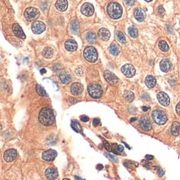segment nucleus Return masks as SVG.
Instances as JSON below:
<instances>
[{
	"mask_svg": "<svg viewBox=\"0 0 180 180\" xmlns=\"http://www.w3.org/2000/svg\"><path fill=\"white\" fill-rule=\"evenodd\" d=\"M152 118L153 121L158 125H164L167 122V115L161 110H155L152 113Z\"/></svg>",
	"mask_w": 180,
	"mask_h": 180,
	"instance_id": "7ed1b4c3",
	"label": "nucleus"
},
{
	"mask_svg": "<svg viewBox=\"0 0 180 180\" xmlns=\"http://www.w3.org/2000/svg\"><path fill=\"white\" fill-rule=\"evenodd\" d=\"M145 84L149 88H153L156 85V80L153 76H148L145 78Z\"/></svg>",
	"mask_w": 180,
	"mask_h": 180,
	"instance_id": "5701e85b",
	"label": "nucleus"
},
{
	"mask_svg": "<svg viewBox=\"0 0 180 180\" xmlns=\"http://www.w3.org/2000/svg\"><path fill=\"white\" fill-rule=\"evenodd\" d=\"M83 91V87L80 83H73L71 87V92L74 95H78Z\"/></svg>",
	"mask_w": 180,
	"mask_h": 180,
	"instance_id": "2eb2a0df",
	"label": "nucleus"
},
{
	"mask_svg": "<svg viewBox=\"0 0 180 180\" xmlns=\"http://www.w3.org/2000/svg\"><path fill=\"white\" fill-rule=\"evenodd\" d=\"M115 148L117 149V151L118 152H123V150H124V147L122 146V145H118V146H116Z\"/></svg>",
	"mask_w": 180,
	"mask_h": 180,
	"instance_id": "a19ab883",
	"label": "nucleus"
},
{
	"mask_svg": "<svg viewBox=\"0 0 180 180\" xmlns=\"http://www.w3.org/2000/svg\"><path fill=\"white\" fill-rule=\"evenodd\" d=\"M145 1H146V2H151L152 0H145Z\"/></svg>",
	"mask_w": 180,
	"mask_h": 180,
	"instance_id": "603ef678",
	"label": "nucleus"
},
{
	"mask_svg": "<svg viewBox=\"0 0 180 180\" xmlns=\"http://www.w3.org/2000/svg\"><path fill=\"white\" fill-rule=\"evenodd\" d=\"M71 126H72V128L76 132H77V133H80V132L82 131V129H81L80 125L77 122V121H76V120H72V121Z\"/></svg>",
	"mask_w": 180,
	"mask_h": 180,
	"instance_id": "c85d7f7f",
	"label": "nucleus"
},
{
	"mask_svg": "<svg viewBox=\"0 0 180 180\" xmlns=\"http://www.w3.org/2000/svg\"><path fill=\"white\" fill-rule=\"evenodd\" d=\"M97 168L99 169V170H100V169H102V165L101 164H99V165H97Z\"/></svg>",
	"mask_w": 180,
	"mask_h": 180,
	"instance_id": "09e8293b",
	"label": "nucleus"
},
{
	"mask_svg": "<svg viewBox=\"0 0 180 180\" xmlns=\"http://www.w3.org/2000/svg\"><path fill=\"white\" fill-rule=\"evenodd\" d=\"M122 7L118 3L110 2L107 6V13L113 19H118L122 15Z\"/></svg>",
	"mask_w": 180,
	"mask_h": 180,
	"instance_id": "f03ea898",
	"label": "nucleus"
},
{
	"mask_svg": "<svg viewBox=\"0 0 180 180\" xmlns=\"http://www.w3.org/2000/svg\"><path fill=\"white\" fill-rule=\"evenodd\" d=\"M117 38H118V40L120 41L121 43H125V42H126V39H125V35L122 33L121 32H117Z\"/></svg>",
	"mask_w": 180,
	"mask_h": 180,
	"instance_id": "f704fd0d",
	"label": "nucleus"
},
{
	"mask_svg": "<svg viewBox=\"0 0 180 180\" xmlns=\"http://www.w3.org/2000/svg\"><path fill=\"white\" fill-rule=\"evenodd\" d=\"M57 151H55L53 149H49V150H47L42 153V160L47 161V162H50V161L54 160V159L57 157Z\"/></svg>",
	"mask_w": 180,
	"mask_h": 180,
	"instance_id": "9b49d317",
	"label": "nucleus"
},
{
	"mask_svg": "<svg viewBox=\"0 0 180 180\" xmlns=\"http://www.w3.org/2000/svg\"><path fill=\"white\" fill-rule=\"evenodd\" d=\"M76 72L78 74L79 76H81V75H82V70H81L80 68H77V69L76 70Z\"/></svg>",
	"mask_w": 180,
	"mask_h": 180,
	"instance_id": "c03bdc74",
	"label": "nucleus"
},
{
	"mask_svg": "<svg viewBox=\"0 0 180 180\" xmlns=\"http://www.w3.org/2000/svg\"><path fill=\"white\" fill-rule=\"evenodd\" d=\"M121 72H122V73L124 74L126 77L130 78V77H132V76H134V74H135V69H134V67L132 65H130V64H125V65H124L123 67H121Z\"/></svg>",
	"mask_w": 180,
	"mask_h": 180,
	"instance_id": "6e6552de",
	"label": "nucleus"
},
{
	"mask_svg": "<svg viewBox=\"0 0 180 180\" xmlns=\"http://www.w3.org/2000/svg\"><path fill=\"white\" fill-rule=\"evenodd\" d=\"M45 175L48 179H56L58 177V173H57V170L56 168H48L45 172Z\"/></svg>",
	"mask_w": 180,
	"mask_h": 180,
	"instance_id": "4468645a",
	"label": "nucleus"
},
{
	"mask_svg": "<svg viewBox=\"0 0 180 180\" xmlns=\"http://www.w3.org/2000/svg\"><path fill=\"white\" fill-rule=\"evenodd\" d=\"M59 78H60L61 82L62 84H67V83H69L70 80H71V76H70V75L67 73V72H64L60 73V75H59Z\"/></svg>",
	"mask_w": 180,
	"mask_h": 180,
	"instance_id": "b1692460",
	"label": "nucleus"
},
{
	"mask_svg": "<svg viewBox=\"0 0 180 180\" xmlns=\"http://www.w3.org/2000/svg\"><path fill=\"white\" fill-rule=\"evenodd\" d=\"M36 91H37V92L38 94L41 95V96H46L47 95V92H46V91L42 88V87L39 86V85H37L36 86Z\"/></svg>",
	"mask_w": 180,
	"mask_h": 180,
	"instance_id": "72a5a7b5",
	"label": "nucleus"
},
{
	"mask_svg": "<svg viewBox=\"0 0 180 180\" xmlns=\"http://www.w3.org/2000/svg\"><path fill=\"white\" fill-rule=\"evenodd\" d=\"M17 150L11 149H7V151H5V153L3 154V159L6 162H12L14 161L16 157H17Z\"/></svg>",
	"mask_w": 180,
	"mask_h": 180,
	"instance_id": "f8f14e48",
	"label": "nucleus"
},
{
	"mask_svg": "<svg viewBox=\"0 0 180 180\" xmlns=\"http://www.w3.org/2000/svg\"><path fill=\"white\" fill-rule=\"evenodd\" d=\"M39 16H40V13L36 7H27L24 12V17L26 18L27 21L36 20L39 18Z\"/></svg>",
	"mask_w": 180,
	"mask_h": 180,
	"instance_id": "39448f33",
	"label": "nucleus"
},
{
	"mask_svg": "<svg viewBox=\"0 0 180 180\" xmlns=\"http://www.w3.org/2000/svg\"><path fill=\"white\" fill-rule=\"evenodd\" d=\"M159 47L162 52H168V49H169V47H168V43L165 41H160L159 42Z\"/></svg>",
	"mask_w": 180,
	"mask_h": 180,
	"instance_id": "c756f323",
	"label": "nucleus"
},
{
	"mask_svg": "<svg viewBox=\"0 0 180 180\" xmlns=\"http://www.w3.org/2000/svg\"><path fill=\"white\" fill-rule=\"evenodd\" d=\"M164 171H163L161 168H159V175H160V177H162V176L164 175Z\"/></svg>",
	"mask_w": 180,
	"mask_h": 180,
	"instance_id": "a18cd8bd",
	"label": "nucleus"
},
{
	"mask_svg": "<svg viewBox=\"0 0 180 180\" xmlns=\"http://www.w3.org/2000/svg\"><path fill=\"white\" fill-rule=\"evenodd\" d=\"M104 76H105L106 80L110 85H115L118 82L117 76L114 73H112L111 72H110V71H106L104 72Z\"/></svg>",
	"mask_w": 180,
	"mask_h": 180,
	"instance_id": "9d476101",
	"label": "nucleus"
},
{
	"mask_svg": "<svg viewBox=\"0 0 180 180\" xmlns=\"http://www.w3.org/2000/svg\"><path fill=\"white\" fill-rule=\"evenodd\" d=\"M110 52L113 56H117L119 52H120V47L117 44L115 43H112L111 46L110 47Z\"/></svg>",
	"mask_w": 180,
	"mask_h": 180,
	"instance_id": "bb28decb",
	"label": "nucleus"
},
{
	"mask_svg": "<svg viewBox=\"0 0 180 180\" xmlns=\"http://www.w3.org/2000/svg\"><path fill=\"white\" fill-rule=\"evenodd\" d=\"M134 16L135 19L139 22H143L145 18V13L141 8H136L134 12Z\"/></svg>",
	"mask_w": 180,
	"mask_h": 180,
	"instance_id": "a211bd4d",
	"label": "nucleus"
},
{
	"mask_svg": "<svg viewBox=\"0 0 180 180\" xmlns=\"http://www.w3.org/2000/svg\"><path fill=\"white\" fill-rule=\"evenodd\" d=\"M128 32H129V34L131 38H136L138 37V29L136 27H129L128 29Z\"/></svg>",
	"mask_w": 180,
	"mask_h": 180,
	"instance_id": "7c9ffc66",
	"label": "nucleus"
},
{
	"mask_svg": "<svg viewBox=\"0 0 180 180\" xmlns=\"http://www.w3.org/2000/svg\"><path fill=\"white\" fill-rule=\"evenodd\" d=\"M124 97H125V99L127 101L131 102V101L134 100V95L133 92H131V91H126L125 92V94H124Z\"/></svg>",
	"mask_w": 180,
	"mask_h": 180,
	"instance_id": "473e14b6",
	"label": "nucleus"
},
{
	"mask_svg": "<svg viewBox=\"0 0 180 180\" xmlns=\"http://www.w3.org/2000/svg\"><path fill=\"white\" fill-rule=\"evenodd\" d=\"M180 130V125L178 122H173L172 128H171V133L173 134V135H178L179 134Z\"/></svg>",
	"mask_w": 180,
	"mask_h": 180,
	"instance_id": "cd10ccee",
	"label": "nucleus"
},
{
	"mask_svg": "<svg viewBox=\"0 0 180 180\" xmlns=\"http://www.w3.org/2000/svg\"><path fill=\"white\" fill-rule=\"evenodd\" d=\"M98 36L102 41H108L110 39V33L106 28H100L98 32Z\"/></svg>",
	"mask_w": 180,
	"mask_h": 180,
	"instance_id": "4be33fe9",
	"label": "nucleus"
},
{
	"mask_svg": "<svg viewBox=\"0 0 180 180\" xmlns=\"http://www.w3.org/2000/svg\"><path fill=\"white\" fill-rule=\"evenodd\" d=\"M41 73L42 74L46 73V70H45V69H42V70H41Z\"/></svg>",
	"mask_w": 180,
	"mask_h": 180,
	"instance_id": "8fccbe9b",
	"label": "nucleus"
},
{
	"mask_svg": "<svg viewBox=\"0 0 180 180\" xmlns=\"http://www.w3.org/2000/svg\"><path fill=\"white\" fill-rule=\"evenodd\" d=\"M53 49L52 47H45L42 51V55L44 57L46 58H52V56H53Z\"/></svg>",
	"mask_w": 180,
	"mask_h": 180,
	"instance_id": "393cba45",
	"label": "nucleus"
},
{
	"mask_svg": "<svg viewBox=\"0 0 180 180\" xmlns=\"http://www.w3.org/2000/svg\"><path fill=\"white\" fill-rule=\"evenodd\" d=\"M135 120H136L135 118H131V119H130V121H131V122H134V121H135Z\"/></svg>",
	"mask_w": 180,
	"mask_h": 180,
	"instance_id": "3c124183",
	"label": "nucleus"
},
{
	"mask_svg": "<svg viewBox=\"0 0 180 180\" xmlns=\"http://www.w3.org/2000/svg\"><path fill=\"white\" fill-rule=\"evenodd\" d=\"M71 29L74 33H77L79 32V23L76 20H73L71 23Z\"/></svg>",
	"mask_w": 180,
	"mask_h": 180,
	"instance_id": "2f4dec72",
	"label": "nucleus"
},
{
	"mask_svg": "<svg viewBox=\"0 0 180 180\" xmlns=\"http://www.w3.org/2000/svg\"><path fill=\"white\" fill-rule=\"evenodd\" d=\"M145 158H146L147 160H153V156H151V155H146V156H145Z\"/></svg>",
	"mask_w": 180,
	"mask_h": 180,
	"instance_id": "49530a36",
	"label": "nucleus"
},
{
	"mask_svg": "<svg viewBox=\"0 0 180 180\" xmlns=\"http://www.w3.org/2000/svg\"><path fill=\"white\" fill-rule=\"evenodd\" d=\"M102 88L97 84H91L88 87V93L89 95L95 99L100 98L102 95Z\"/></svg>",
	"mask_w": 180,
	"mask_h": 180,
	"instance_id": "423d86ee",
	"label": "nucleus"
},
{
	"mask_svg": "<svg viewBox=\"0 0 180 180\" xmlns=\"http://www.w3.org/2000/svg\"><path fill=\"white\" fill-rule=\"evenodd\" d=\"M157 98H158L159 102H160L162 106H167L170 103V99H169L168 95L165 92H160V93L157 95Z\"/></svg>",
	"mask_w": 180,
	"mask_h": 180,
	"instance_id": "ddd939ff",
	"label": "nucleus"
},
{
	"mask_svg": "<svg viewBox=\"0 0 180 180\" xmlns=\"http://www.w3.org/2000/svg\"><path fill=\"white\" fill-rule=\"evenodd\" d=\"M38 119H39L41 124H42L43 125H46V126L52 125L55 121V117H54L52 110H51L48 107L42 108L39 113Z\"/></svg>",
	"mask_w": 180,
	"mask_h": 180,
	"instance_id": "f257e3e1",
	"label": "nucleus"
},
{
	"mask_svg": "<svg viewBox=\"0 0 180 180\" xmlns=\"http://www.w3.org/2000/svg\"><path fill=\"white\" fill-rule=\"evenodd\" d=\"M160 66L162 72H168L170 70V68L172 67V64H171L170 61L168 60V59H164V60H162L160 61Z\"/></svg>",
	"mask_w": 180,
	"mask_h": 180,
	"instance_id": "f3484780",
	"label": "nucleus"
},
{
	"mask_svg": "<svg viewBox=\"0 0 180 180\" xmlns=\"http://www.w3.org/2000/svg\"><path fill=\"white\" fill-rule=\"evenodd\" d=\"M80 120H82V121H84V122H87L89 120V118L87 117V115H81L80 116Z\"/></svg>",
	"mask_w": 180,
	"mask_h": 180,
	"instance_id": "58836bf2",
	"label": "nucleus"
},
{
	"mask_svg": "<svg viewBox=\"0 0 180 180\" xmlns=\"http://www.w3.org/2000/svg\"><path fill=\"white\" fill-rule=\"evenodd\" d=\"M56 8L60 11V12H63L65 11L67 8V6H68V3H67V0H57L56 2Z\"/></svg>",
	"mask_w": 180,
	"mask_h": 180,
	"instance_id": "412c9836",
	"label": "nucleus"
},
{
	"mask_svg": "<svg viewBox=\"0 0 180 180\" xmlns=\"http://www.w3.org/2000/svg\"><path fill=\"white\" fill-rule=\"evenodd\" d=\"M104 143H105V145H106V148L107 149L109 150V151H112V149H111V147L110 145L107 143L106 141H104Z\"/></svg>",
	"mask_w": 180,
	"mask_h": 180,
	"instance_id": "ea45409f",
	"label": "nucleus"
},
{
	"mask_svg": "<svg viewBox=\"0 0 180 180\" xmlns=\"http://www.w3.org/2000/svg\"><path fill=\"white\" fill-rule=\"evenodd\" d=\"M13 31H14V33L16 36H18V38H20L22 39H25L26 36H25V34L23 33L22 27L18 24H14L13 25Z\"/></svg>",
	"mask_w": 180,
	"mask_h": 180,
	"instance_id": "6ab92c4d",
	"label": "nucleus"
},
{
	"mask_svg": "<svg viewBox=\"0 0 180 180\" xmlns=\"http://www.w3.org/2000/svg\"><path fill=\"white\" fill-rule=\"evenodd\" d=\"M80 11L82 14H84L87 17H90L94 14V7L92 4L89 3H85L80 8Z\"/></svg>",
	"mask_w": 180,
	"mask_h": 180,
	"instance_id": "1a4fd4ad",
	"label": "nucleus"
},
{
	"mask_svg": "<svg viewBox=\"0 0 180 180\" xmlns=\"http://www.w3.org/2000/svg\"><path fill=\"white\" fill-rule=\"evenodd\" d=\"M106 156L107 158H109V159H110V160H112L114 162H115V163H117L118 162V160L115 158V157H114L112 155H110V154H109V153H106Z\"/></svg>",
	"mask_w": 180,
	"mask_h": 180,
	"instance_id": "e433bc0d",
	"label": "nucleus"
},
{
	"mask_svg": "<svg viewBox=\"0 0 180 180\" xmlns=\"http://www.w3.org/2000/svg\"><path fill=\"white\" fill-rule=\"evenodd\" d=\"M46 29V25L40 21H35L32 24V31L35 34H40Z\"/></svg>",
	"mask_w": 180,
	"mask_h": 180,
	"instance_id": "0eeeda50",
	"label": "nucleus"
},
{
	"mask_svg": "<svg viewBox=\"0 0 180 180\" xmlns=\"http://www.w3.org/2000/svg\"><path fill=\"white\" fill-rule=\"evenodd\" d=\"M65 47L67 51L69 52H74L77 49V43L75 40L72 39H70V40H67L65 43Z\"/></svg>",
	"mask_w": 180,
	"mask_h": 180,
	"instance_id": "aec40b11",
	"label": "nucleus"
},
{
	"mask_svg": "<svg viewBox=\"0 0 180 180\" xmlns=\"http://www.w3.org/2000/svg\"><path fill=\"white\" fill-rule=\"evenodd\" d=\"M86 39L88 42L94 43L96 41V35L93 32H88L86 36Z\"/></svg>",
	"mask_w": 180,
	"mask_h": 180,
	"instance_id": "a878e982",
	"label": "nucleus"
},
{
	"mask_svg": "<svg viewBox=\"0 0 180 180\" xmlns=\"http://www.w3.org/2000/svg\"><path fill=\"white\" fill-rule=\"evenodd\" d=\"M140 126L141 127V129H143L144 130H150L152 125H151V123H150V120H149L147 117H144L142 118L140 121Z\"/></svg>",
	"mask_w": 180,
	"mask_h": 180,
	"instance_id": "dca6fc26",
	"label": "nucleus"
},
{
	"mask_svg": "<svg viewBox=\"0 0 180 180\" xmlns=\"http://www.w3.org/2000/svg\"><path fill=\"white\" fill-rule=\"evenodd\" d=\"M84 57L90 62L96 61L98 58V53L96 49L93 47H86V49L84 50Z\"/></svg>",
	"mask_w": 180,
	"mask_h": 180,
	"instance_id": "20e7f679",
	"label": "nucleus"
},
{
	"mask_svg": "<svg viewBox=\"0 0 180 180\" xmlns=\"http://www.w3.org/2000/svg\"><path fill=\"white\" fill-rule=\"evenodd\" d=\"M148 110H149V107H147V106L143 107V110H144V111H147Z\"/></svg>",
	"mask_w": 180,
	"mask_h": 180,
	"instance_id": "de8ad7c7",
	"label": "nucleus"
},
{
	"mask_svg": "<svg viewBox=\"0 0 180 180\" xmlns=\"http://www.w3.org/2000/svg\"><path fill=\"white\" fill-rule=\"evenodd\" d=\"M93 125L95 126L100 125V120H99V119H95V120H93Z\"/></svg>",
	"mask_w": 180,
	"mask_h": 180,
	"instance_id": "37998d69",
	"label": "nucleus"
},
{
	"mask_svg": "<svg viewBox=\"0 0 180 180\" xmlns=\"http://www.w3.org/2000/svg\"><path fill=\"white\" fill-rule=\"evenodd\" d=\"M125 1L127 5H129V6H132L134 3V0H125Z\"/></svg>",
	"mask_w": 180,
	"mask_h": 180,
	"instance_id": "4c0bfd02",
	"label": "nucleus"
},
{
	"mask_svg": "<svg viewBox=\"0 0 180 180\" xmlns=\"http://www.w3.org/2000/svg\"><path fill=\"white\" fill-rule=\"evenodd\" d=\"M176 111H177V114L180 116V102L178 103V105L176 106Z\"/></svg>",
	"mask_w": 180,
	"mask_h": 180,
	"instance_id": "79ce46f5",
	"label": "nucleus"
},
{
	"mask_svg": "<svg viewBox=\"0 0 180 180\" xmlns=\"http://www.w3.org/2000/svg\"><path fill=\"white\" fill-rule=\"evenodd\" d=\"M159 14H160V16H164V14H165V11H164V7H162V6H160L159 7Z\"/></svg>",
	"mask_w": 180,
	"mask_h": 180,
	"instance_id": "c9c22d12",
	"label": "nucleus"
}]
</instances>
